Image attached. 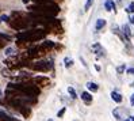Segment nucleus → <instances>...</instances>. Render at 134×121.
<instances>
[{
  "instance_id": "28",
  "label": "nucleus",
  "mask_w": 134,
  "mask_h": 121,
  "mask_svg": "<svg viewBox=\"0 0 134 121\" xmlns=\"http://www.w3.org/2000/svg\"><path fill=\"white\" fill-rule=\"evenodd\" d=\"M123 69H125V65H121V67H118V72H119V74H121V72H123Z\"/></svg>"
},
{
  "instance_id": "32",
  "label": "nucleus",
  "mask_w": 134,
  "mask_h": 121,
  "mask_svg": "<svg viewBox=\"0 0 134 121\" xmlns=\"http://www.w3.org/2000/svg\"><path fill=\"white\" fill-rule=\"evenodd\" d=\"M50 2H62V0H50Z\"/></svg>"
},
{
  "instance_id": "24",
  "label": "nucleus",
  "mask_w": 134,
  "mask_h": 121,
  "mask_svg": "<svg viewBox=\"0 0 134 121\" xmlns=\"http://www.w3.org/2000/svg\"><path fill=\"white\" fill-rule=\"evenodd\" d=\"M126 11H127V12H134V3H130L129 7L126 8Z\"/></svg>"
},
{
  "instance_id": "5",
  "label": "nucleus",
  "mask_w": 134,
  "mask_h": 121,
  "mask_svg": "<svg viewBox=\"0 0 134 121\" xmlns=\"http://www.w3.org/2000/svg\"><path fill=\"white\" fill-rule=\"evenodd\" d=\"M26 67H29V68H31V69H34V71H39V72H48V71H50V69H52L53 64H52V61L39 60V61L33 63V64L26 63Z\"/></svg>"
},
{
  "instance_id": "29",
  "label": "nucleus",
  "mask_w": 134,
  "mask_h": 121,
  "mask_svg": "<svg viewBox=\"0 0 134 121\" xmlns=\"http://www.w3.org/2000/svg\"><path fill=\"white\" fill-rule=\"evenodd\" d=\"M127 74L129 75H134V68H129L127 69Z\"/></svg>"
},
{
  "instance_id": "14",
  "label": "nucleus",
  "mask_w": 134,
  "mask_h": 121,
  "mask_svg": "<svg viewBox=\"0 0 134 121\" xmlns=\"http://www.w3.org/2000/svg\"><path fill=\"white\" fill-rule=\"evenodd\" d=\"M111 98H113L115 102H118V103L122 102V95H121L119 93H116V91H113V93H111Z\"/></svg>"
},
{
  "instance_id": "16",
  "label": "nucleus",
  "mask_w": 134,
  "mask_h": 121,
  "mask_svg": "<svg viewBox=\"0 0 134 121\" xmlns=\"http://www.w3.org/2000/svg\"><path fill=\"white\" fill-rule=\"evenodd\" d=\"M104 26H106V21H104V19H98V21H96V25H95L96 30H100V29H103Z\"/></svg>"
},
{
  "instance_id": "7",
  "label": "nucleus",
  "mask_w": 134,
  "mask_h": 121,
  "mask_svg": "<svg viewBox=\"0 0 134 121\" xmlns=\"http://www.w3.org/2000/svg\"><path fill=\"white\" fill-rule=\"evenodd\" d=\"M33 82L39 87H48L50 84V79L46 76H37V78H33Z\"/></svg>"
},
{
  "instance_id": "13",
  "label": "nucleus",
  "mask_w": 134,
  "mask_h": 121,
  "mask_svg": "<svg viewBox=\"0 0 134 121\" xmlns=\"http://www.w3.org/2000/svg\"><path fill=\"white\" fill-rule=\"evenodd\" d=\"M87 88H88L90 91H93V93H95V91L99 90V86H98L96 83H93V82H88V83H87Z\"/></svg>"
},
{
  "instance_id": "22",
  "label": "nucleus",
  "mask_w": 134,
  "mask_h": 121,
  "mask_svg": "<svg viewBox=\"0 0 134 121\" xmlns=\"http://www.w3.org/2000/svg\"><path fill=\"white\" fill-rule=\"evenodd\" d=\"M92 4H93V0H87V3H85V10H90Z\"/></svg>"
},
{
  "instance_id": "10",
  "label": "nucleus",
  "mask_w": 134,
  "mask_h": 121,
  "mask_svg": "<svg viewBox=\"0 0 134 121\" xmlns=\"http://www.w3.org/2000/svg\"><path fill=\"white\" fill-rule=\"evenodd\" d=\"M0 121H19L18 118H15V117H11L8 116L5 112L3 110H0Z\"/></svg>"
},
{
  "instance_id": "36",
  "label": "nucleus",
  "mask_w": 134,
  "mask_h": 121,
  "mask_svg": "<svg viewBox=\"0 0 134 121\" xmlns=\"http://www.w3.org/2000/svg\"><path fill=\"white\" fill-rule=\"evenodd\" d=\"M118 2H122V0H118Z\"/></svg>"
},
{
  "instance_id": "20",
  "label": "nucleus",
  "mask_w": 134,
  "mask_h": 121,
  "mask_svg": "<svg viewBox=\"0 0 134 121\" xmlns=\"http://www.w3.org/2000/svg\"><path fill=\"white\" fill-rule=\"evenodd\" d=\"M68 93H69V95L72 97L73 99H75V98H77V95H76V91H75V88H73V87H68Z\"/></svg>"
},
{
  "instance_id": "19",
  "label": "nucleus",
  "mask_w": 134,
  "mask_h": 121,
  "mask_svg": "<svg viewBox=\"0 0 134 121\" xmlns=\"http://www.w3.org/2000/svg\"><path fill=\"white\" fill-rule=\"evenodd\" d=\"M64 63H65V67H66V68H69V67H72V65H73V60H72V59H69V57H65Z\"/></svg>"
},
{
  "instance_id": "6",
  "label": "nucleus",
  "mask_w": 134,
  "mask_h": 121,
  "mask_svg": "<svg viewBox=\"0 0 134 121\" xmlns=\"http://www.w3.org/2000/svg\"><path fill=\"white\" fill-rule=\"evenodd\" d=\"M46 48H43L42 45L39 46H33L31 49H29L27 52V59H37V57H41V56H43L46 53Z\"/></svg>"
},
{
  "instance_id": "12",
  "label": "nucleus",
  "mask_w": 134,
  "mask_h": 121,
  "mask_svg": "<svg viewBox=\"0 0 134 121\" xmlns=\"http://www.w3.org/2000/svg\"><path fill=\"white\" fill-rule=\"evenodd\" d=\"M81 99H83L85 103H91V102H92V95H91L90 93L84 91V93H81Z\"/></svg>"
},
{
  "instance_id": "37",
  "label": "nucleus",
  "mask_w": 134,
  "mask_h": 121,
  "mask_svg": "<svg viewBox=\"0 0 134 121\" xmlns=\"http://www.w3.org/2000/svg\"><path fill=\"white\" fill-rule=\"evenodd\" d=\"M133 105H134V102H133Z\"/></svg>"
},
{
  "instance_id": "23",
  "label": "nucleus",
  "mask_w": 134,
  "mask_h": 121,
  "mask_svg": "<svg viewBox=\"0 0 134 121\" xmlns=\"http://www.w3.org/2000/svg\"><path fill=\"white\" fill-rule=\"evenodd\" d=\"M5 54L7 56H12L14 54V48H7V49H5Z\"/></svg>"
},
{
  "instance_id": "15",
  "label": "nucleus",
  "mask_w": 134,
  "mask_h": 121,
  "mask_svg": "<svg viewBox=\"0 0 134 121\" xmlns=\"http://www.w3.org/2000/svg\"><path fill=\"white\" fill-rule=\"evenodd\" d=\"M122 31H123L125 37L129 39V38H130V36H131V33H130V29H129V25H123V26H122Z\"/></svg>"
},
{
  "instance_id": "18",
  "label": "nucleus",
  "mask_w": 134,
  "mask_h": 121,
  "mask_svg": "<svg viewBox=\"0 0 134 121\" xmlns=\"http://www.w3.org/2000/svg\"><path fill=\"white\" fill-rule=\"evenodd\" d=\"M2 74H3V76H5V78H10V76H14V75H12V71H10L8 68H5V69H3V71H2Z\"/></svg>"
},
{
  "instance_id": "31",
  "label": "nucleus",
  "mask_w": 134,
  "mask_h": 121,
  "mask_svg": "<svg viewBox=\"0 0 134 121\" xmlns=\"http://www.w3.org/2000/svg\"><path fill=\"white\" fill-rule=\"evenodd\" d=\"M29 2H30V0H23V3H25V4H27Z\"/></svg>"
},
{
  "instance_id": "38",
  "label": "nucleus",
  "mask_w": 134,
  "mask_h": 121,
  "mask_svg": "<svg viewBox=\"0 0 134 121\" xmlns=\"http://www.w3.org/2000/svg\"><path fill=\"white\" fill-rule=\"evenodd\" d=\"M49 121H52V120H49Z\"/></svg>"
},
{
  "instance_id": "4",
  "label": "nucleus",
  "mask_w": 134,
  "mask_h": 121,
  "mask_svg": "<svg viewBox=\"0 0 134 121\" xmlns=\"http://www.w3.org/2000/svg\"><path fill=\"white\" fill-rule=\"evenodd\" d=\"M30 25H33V22H30L23 14L20 12H12V18L10 21V26L15 30H22V29H27Z\"/></svg>"
},
{
  "instance_id": "17",
  "label": "nucleus",
  "mask_w": 134,
  "mask_h": 121,
  "mask_svg": "<svg viewBox=\"0 0 134 121\" xmlns=\"http://www.w3.org/2000/svg\"><path fill=\"white\" fill-rule=\"evenodd\" d=\"M54 42H52V41H45V42H42V46L43 48H46V49H52V48H54Z\"/></svg>"
},
{
  "instance_id": "30",
  "label": "nucleus",
  "mask_w": 134,
  "mask_h": 121,
  "mask_svg": "<svg viewBox=\"0 0 134 121\" xmlns=\"http://www.w3.org/2000/svg\"><path fill=\"white\" fill-rule=\"evenodd\" d=\"M130 101H131V103H133V102H134V94H133V95H131V98H130Z\"/></svg>"
},
{
  "instance_id": "9",
  "label": "nucleus",
  "mask_w": 134,
  "mask_h": 121,
  "mask_svg": "<svg viewBox=\"0 0 134 121\" xmlns=\"http://www.w3.org/2000/svg\"><path fill=\"white\" fill-rule=\"evenodd\" d=\"M113 114L115 116V118H118V120H122V118H125L126 116H127V112H126L125 109H121V108H116V109H114V112H113Z\"/></svg>"
},
{
  "instance_id": "1",
  "label": "nucleus",
  "mask_w": 134,
  "mask_h": 121,
  "mask_svg": "<svg viewBox=\"0 0 134 121\" xmlns=\"http://www.w3.org/2000/svg\"><path fill=\"white\" fill-rule=\"evenodd\" d=\"M27 10L33 14L38 15H46V17H56L60 12L58 6L54 2H48V3H41V4H33L29 6Z\"/></svg>"
},
{
  "instance_id": "11",
  "label": "nucleus",
  "mask_w": 134,
  "mask_h": 121,
  "mask_svg": "<svg viewBox=\"0 0 134 121\" xmlns=\"http://www.w3.org/2000/svg\"><path fill=\"white\" fill-rule=\"evenodd\" d=\"M104 8L107 11H115V3H114V0H106V2H104Z\"/></svg>"
},
{
  "instance_id": "26",
  "label": "nucleus",
  "mask_w": 134,
  "mask_h": 121,
  "mask_svg": "<svg viewBox=\"0 0 134 121\" xmlns=\"http://www.w3.org/2000/svg\"><path fill=\"white\" fill-rule=\"evenodd\" d=\"M65 110H66L65 108H62V109H61V110L57 113V116H58V117H62V116H64V113H65Z\"/></svg>"
},
{
  "instance_id": "35",
  "label": "nucleus",
  "mask_w": 134,
  "mask_h": 121,
  "mask_svg": "<svg viewBox=\"0 0 134 121\" xmlns=\"http://www.w3.org/2000/svg\"><path fill=\"white\" fill-rule=\"evenodd\" d=\"M131 120H133V121H134V117H131Z\"/></svg>"
},
{
  "instance_id": "25",
  "label": "nucleus",
  "mask_w": 134,
  "mask_h": 121,
  "mask_svg": "<svg viewBox=\"0 0 134 121\" xmlns=\"http://www.w3.org/2000/svg\"><path fill=\"white\" fill-rule=\"evenodd\" d=\"M5 44H7V41H5V39H3L2 37H0V48H4V46H5Z\"/></svg>"
},
{
  "instance_id": "8",
  "label": "nucleus",
  "mask_w": 134,
  "mask_h": 121,
  "mask_svg": "<svg viewBox=\"0 0 134 121\" xmlns=\"http://www.w3.org/2000/svg\"><path fill=\"white\" fill-rule=\"evenodd\" d=\"M92 51H93V53H95L96 56H99V57H104L106 56V51H104V48L100 44H93L92 45Z\"/></svg>"
},
{
  "instance_id": "3",
  "label": "nucleus",
  "mask_w": 134,
  "mask_h": 121,
  "mask_svg": "<svg viewBox=\"0 0 134 121\" xmlns=\"http://www.w3.org/2000/svg\"><path fill=\"white\" fill-rule=\"evenodd\" d=\"M8 87L11 88H15V90H18L20 93H25L27 95H33V97H38L41 94V90H39V87L35 84H30L27 82H20V83H8Z\"/></svg>"
},
{
  "instance_id": "21",
  "label": "nucleus",
  "mask_w": 134,
  "mask_h": 121,
  "mask_svg": "<svg viewBox=\"0 0 134 121\" xmlns=\"http://www.w3.org/2000/svg\"><path fill=\"white\" fill-rule=\"evenodd\" d=\"M0 37H2L3 39H5L7 42H10V41H11V36H7V34H3V33H0Z\"/></svg>"
},
{
  "instance_id": "27",
  "label": "nucleus",
  "mask_w": 134,
  "mask_h": 121,
  "mask_svg": "<svg viewBox=\"0 0 134 121\" xmlns=\"http://www.w3.org/2000/svg\"><path fill=\"white\" fill-rule=\"evenodd\" d=\"M10 18L7 17V15H2V17H0V22H5V21H8Z\"/></svg>"
},
{
  "instance_id": "2",
  "label": "nucleus",
  "mask_w": 134,
  "mask_h": 121,
  "mask_svg": "<svg viewBox=\"0 0 134 121\" xmlns=\"http://www.w3.org/2000/svg\"><path fill=\"white\" fill-rule=\"evenodd\" d=\"M46 34V31L43 29H33V30H29V31H22V33H18L16 38L18 41L22 42H35L42 39Z\"/></svg>"
},
{
  "instance_id": "34",
  "label": "nucleus",
  "mask_w": 134,
  "mask_h": 121,
  "mask_svg": "<svg viewBox=\"0 0 134 121\" xmlns=\"http://www.w3.org/2000/svg\"><path fill=\"white\" fill-rule=\"evenodd\" d=\"M123 121H133V120H123Z\"/></svg>"
},
{
  "instance_id": "33",
  "label": "nucleus",
  "mask_w": 134,
  "mask_h": 121,
  "mask_svg": "<svg viewBox=\"0 0 134 121\" xmlns=\"http://www.w3.org/2000/svg\"><path fill=\"white\" fill-rule=\"evenodd\" d=\"M130 21H131V23H134V17H133V18H131Z\"/></svg>"
}]
</instances>
